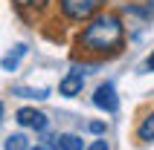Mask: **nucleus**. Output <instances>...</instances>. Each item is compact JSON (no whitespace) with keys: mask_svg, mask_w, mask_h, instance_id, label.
<instances>
[{"mask_svg":"<svg viewBox=\"0 0 154 150\" xmlns=\"http://www.w3.org/2000/svg\"><path fill=\"white\" fill-rule=\"evenodd\" d=\"M122 43V20L111 12H102L96 15L93 20H87V26L76 35V46L85 52H99V55H108V52H116Z\"/></svg>","mask_w":154,"mask_h":150,"instance_id":"nucleus-1","label":"nucleus"},{"mask_svg":"<svg viewBox=\"0 0 154 150\" xmlns=\"http://www.w3.org/2000/svg\"><path fill=\"white\" fill-rule=\"evenodd\" d=\"M3 150H32V147H29V139H26V133H15V136H9V139H6Z\"/></svg>","mask_w":154,"mask_h":150,"instance_id":"nucleus-7","label":"nucleus"},{"mask_svg":"<svg viewBox=\"0 0 154 150\" xmlns=\"http://www.w3.org/2000/svg\"><path fill=\"white\" fill-rule=\"evenodd\" d=\"M15 121L20 127H26V130H47V116H44L41 110H35V107H20Z\"/></svg>","mask_w":154,"mask_h":150,"instance_id":"nucleus-4","label":"nucleus"},{"mask_svg":"<svg viewBox=\"0 0 154 150\" xmlns=\"http://www.w3.org/2000/svg\"><path fill=\"white\" fill-rule=\"evenodd\" d=\"M58 3L70 20H93L105 0H58Z\"/></svg>","mask_w":154,"mask_h":150,"instance_id":"nucleus-2","label":"nucleus"},{"mask_svg":"<svg viewBox=\"0 0 154 150\" xmlns=\"http://www.w3.org/2000/svg\"><path fill=\"white\" fill-rule=\"evenodd\" d=\"M79 90H82V72H70L67 78L58 84V92H61V95H67V98L79 95Z\"/></svg>","mask_w":154,"mask_h":150,"instance_id":"nucleus-5","label":"nucleus"},{"mask_svg":"<svg viewBox=\"0 0 154 150\" xmlns=\"http://www.w3.org/2000/svg\"><path fill=\"white\" fill-rule=\"evenodd\" d=\"M23 55H26V46H15V52H12L9 58H3V67H6V69H15L17 61L23 58Z\"/></svg>","mask_w":154,"mask_h":150,"instance_id":"nucleus-9","label":"nucleus"},{"mask_svg":"<svg viewBox=\"0 0 154 150\" xmlns=\"http://www.w3.org/2000/svg\"><path fill=\"white\" fill-rule=\"evenodd\" d=\"M93 107L105 110V113H116L119 110V98H116V84L105 81L93 90Z\"/></svg>","mask_w":154,"mask_h":150,"instance_id":"nucleus-3","label":"nucleus"},{"mask_svg":"<svg viewBox=\"0 0 154 150\" xmlns=\"http://www.w3.org/2000/svg\"><path fill=\"white\" fill-rule=\"evenodd\" d=\"M15 3H17L20 9H44L50 0H15Z\"/></svg>","mask_w":154,"mask_h":150,"instance_id":"nucleus-10","label":"nucleus"},{"mask_svg":"<svg viewBox=\"0 0 154 150\" xmlns=\"http://www.w3.org/2000/svg\"><path fill=\"white\" fill-rule=\"evenodd\" d=\"M20 95H29V98H47V95H50V87H47V90H20Z\"/></svg>","mask_w":154,"mask_h":150,"instance_id":"nucleus-11","label":"nucleus"},{"mask_svg":"<svg viewBox=\"0 0 154 150\" xmlns=\"http://www.w3.org/2000/svg\"><path fill=\"white\" fill-rule=\"evenodd\" d=\"M137 139L140 142H154V113H148L137 127Z\"/></svg>","mask_w":154,"mask_h":150,"instance_id":"nucleus-6","label":"nucleus"},{"mask_svg":"<svg viewBox=\"0 0 154 150\" xmlns=\"http://www.w3.org/2000/svg\"><path fill=\"white\" fill-rule=\"evenodd\" d=\"M32 150H50V147H47V144H38V147H32Z\"/></svg>","mask_w":154,"mask_h":150,"instance_id":"nucleus-14","label":"nucleus"},{"mask_svg":"<svg viewBox=\"0 0 154 150\" xmlns=\"http://www.w3.org/2000/svg\"><path fill=\"white\" fill-rule=\"evenodd\" d=\"M87 150H108V142H105V139H96V142L90 144Z\"/></svg>","mask_w":154,"mask_h":150,"instance_id":"nucleus-12","label":"nucleus"},{"mask_svg":"<svg viewBox=\"0 0 154 150\" xmlns=\"http://www.w3.org/2000/svg\"><path fill=\"white\" fill-rule=\"evenodd\" d=\"M58 147L61 150H85V144H82V139L73 133H61L58 136Z\"/></svg>","mask_w":154,"mask_h":150,"instance_id":"nucleus-8","label":"nucleus"},{"mask_svg":"<svg viewBox=\"0 0 154 150\" xmlns=\"http://www.w3.org/2000/svg\"><path fill=\"white\" fill-rule=\"evenodd\" d=\"M146 69H148V72H154V52L148 55V61H146Z\"/></svg>","mask_w":154,"mask_h":150,"instance_id":"nucleus-13","label":"nucleus"},{"mask_svg":"<svg viewBox=\"0 0 154 150\" xmlns=\"http://www.w3.org/2000/svg\"><path fill=\"white\" fill-rule=\"evenodd\" d=\"M0 118H3V104H0Z\"/></svg>","mask_w":154,"mask_h":150,"instance_id":"nucleus-15","label":"nucleus"}]
</instances>
